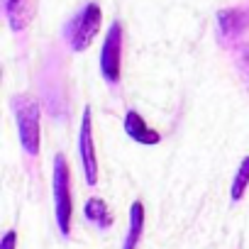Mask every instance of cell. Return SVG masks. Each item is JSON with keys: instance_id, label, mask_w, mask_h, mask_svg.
I'll return each mask as SVG.
<instances>
[{"instance_id": "6da1fadb", "label": "cell", "mask_w": 249, "mask_h": 249, "mask_svg": "<svg viewBox=\"0 0 249 249\" xmlns=\"http://www.w3.org/2000/svg\"><path fill=\"white\" fill-rule=\"evenodd\" d=\"M15 120H18V135H20V144L30 157L39 154V142H42V105L37 98H32L30 93L15 95L10 100Z\"/></svg>"}, {"instance_id": "7a4b0ae2", "label": "cell", "mask_w": 249, "mask_h": 249, "mask_svg": "<svg viewBox=\"0 0 249 249\" xmlns=\"http://www.w3.org/2000/svg\"><path fill=\"white\" fill-rule=\"evenodd\" d=\"M100 20H103L100 5L98 3H86L64 27V39L69 42V47L73 52H86L93 44V39L98 37Z\"/></svg>"}, {"instance_id": "3957f363", "label": "cell", "mask_w": 249, "mask_h": 249, "mask_svg": "<svg viewBox=\"0 0 249 249\" xmlns=\"http://www.w3.org/2000/svg\"><path fill=\"white\" fill-rule=\"evenodd\" d=\"M54 215L61 237L71 234V215H73V203H71V176H69V164L64 154L54 157Z\"/></svg>"}, {"instance_id": "277c9868", "label": "cell", "mask_w": 249, "mask_h": 249, "mask_svg": "<svg viewBox=\"0 0 249 249\" xmlns=\"http://www.w3.org/2000/svg\"><path fill=\"white\" fill-rule=\"evenodd\" d=\"M78 159L83 164V176L88 186L98 183V157L93 144V115L90 107H83L81 115V127H78Z\"/></svg>"}, {"instance_id": "5b68a950", "label": "cell", "mask_w": 249, "mask_h": 249, "mask_svg": "<svg viewBox=\"0 0 249 249\" xmlns=\"http://www.w3.org/2000/svg\"><path fill=\"white\" fill-rule=\"evenodd\" d=\"M120 61H122V25L112 22L103 39L100 49V73L107 83L120 81Z\"/></svg>"}, {"instance_id": "8992f818", "label": "cell", "mask_w": 249, "mask_h": 249, "mask_svg": "<svg viewBox=\"0 0 249 249\" xmlns=\"http://www.w3.org/2000/svg\"><path fill=\"white\" fill-rule=\"evenodd\" d=\"M124 132H127V137L132 142L144 144V147H154L161 142V135L149 127L137 110H127V115H124Z\"/></svg>"}, {"instance_id": "52a82bcc", "label": "cell", "mask_w": 249, "mask_h": 249, "mask_svg": "<svg viewBox=\"0 0 249 249\" xmlns=\"http://www.w3.org/2000/svg\"><path fill=\"white\" fill-rule=\"evenodd\" d=\"M249 27V10L225 8L217 13V32L222 39H237Z\"/></svg>"}, {"instance_id": "ba28073f", "label": "cell", "mask_w": 249, "mask_h": 249, "mask_svg": "<svg viewBox=\"0 0 249 249\" xmlns=\"http://www.w3.org/2000/svg\"><path fill=\"white\" fill-rule=\"evenodd\" d=\"M3 13L13 32H22L32 18L30 0H3Z\"/></svg>"}, {"instance_id": "9c48e42d", "label": "cell", "mask_w": 249, "mask_h": 249, "mask_svg": "<svg viewBox=\"0 0 249 249\" xmlns=\"http://www.w3.org/2000/svg\"><path fill=\"white\" fill-rule=\"evenodd\" d=\"M142 232H144V205L140 200H135L130 205V227H127V234H124L122 249H137Z\"/></svg>"}, {"instance_id": "30bf717a", "label": "cell", "mask_w": 249, "mask_h": 249, "mask_svg": "<svg viewBox=\"0 0 249 249\" xmlns=\"http://www.w3.org/2000/svg\"><path fill=\"white\" fill-rule=\"evenodd\" d=\"M83 215H86V220H90L93 225H98V227H103V230H107V227L112 225L110 208H107V203L100 200V198H90V200H86V205H83Z\"/></svg>"}, {"instance_id": "8fae6325", "label": "cell", "mask_w": 249, "mask_h": 249, "mask_svg": "<svg viewBox=\"0 0 249 249\" xmlns=\"http://www.w3.org/2000/svg\"><path fill=\"white\" fill-rule=\"evenodd\" d=\"M249 186V157L242 159L239 169L234 171V178H232V188H230V198L232 203H239L244 198V191Z\"/></svg>"}, {"instance_id": "7c38bea8", "label": "cell", "mask_w": 249, "mask_h": 249, "mask_svg": "<svg viewBox=\"0 0 249 249\" xmlns=\"http://www.w3.org/2000/svg\"><path fill=\"white\" fill-rule=\"evenodd\" d=\"M232 56H234V66H237L242 81H244L247 88H249V44H234Z\"/></svg>"}, {"instance_id": "4fadbf2b", "label": "cell", "mask_w": 249, "mask_h": 249, "mask_svg": "<svg viewBox=\"0 0 249 249\" xmlns=\"http://www.w3.org/2000/svg\"><path fill=\"white\" fill-rule=\"evenodd\" d=\"M15 247H18V232L8 230L3 234V239H0V249H15Z\"/></svg>"}]
</instances>
